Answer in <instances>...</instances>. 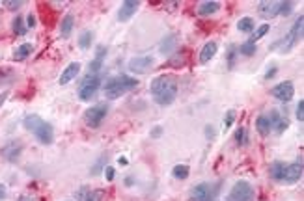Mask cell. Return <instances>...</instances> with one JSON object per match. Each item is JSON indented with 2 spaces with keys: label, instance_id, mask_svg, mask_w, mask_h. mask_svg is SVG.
Segmentation results:
<instances>
[{
  "label": "cell",
  "instance_id": "obj_1",
  "mask_svg": "<svg viewBox=\"0 0 304 201\" xmlns=\"http://www.w3.org/2000/svg\"><path fill=\"white\" fill-rule=\"evenodd\" d=\"M178 89H179V84H178L176 75H161L153 78L149 84L151 97L159 106H170L178 97Z\"/></svg>",
  "mask_w": 304,
  "mask_h": 201
},
{
  "label": "cell",
  "instance_id": "obj_2",
  "mask_svg": "<svg viewBox=\"0 0 304 201\" xmlns=\"http://www.w3.org/2000/svg\"><path fill=\"white\" fill-rule=\"evenodd\" d=\"M24 129L28 133H32L37 138V142L43 145H51L54 142V131L51 127V123H47L43 117H39L37 114H28L24 117Z\"/></svg>",
  "mask_w": 304,
  "mask_h": 201
},
{
  "label": "cell",
  "instance_id": "obj_3",
  "mask_svg": "<svg viewBox=\"0 0 304 201\" xmlns=\"http://www.w3.org/2000/svg\"><path fill=\"white\" fill-rule=\"evenodd\" d=\"M138 86V80L129 75H118V77H110L105 82V97L108 99H118L124 93L135 89Z\"/></svg>",
  "mask_w": 304,
  "mask_h": 201
},
{
  "label": "cell",
  "instance_id": "obj_4",
  "mask_svg": "<svg viewBox=\"0 0 304 201\" xmlns=\"http://www.w3.org/2000/svg\"><path fill=\"white\" fill-rule=\"evenodd\" d=\"M107 114H108V106L105 102H99V104H95V106H91V108L84 112V123L90 129H99L101 123L105 121V117H107Z\"/></svg>",
  "mask_w": 304,
  "mask_h": 201
},
{
  "label": "cell",
  "instance_id": "obj_5",
  "mask_svg": "<svg viewBox=\"0 0 304 201\" xmlns=\"http://www.w3.org/2000/svg\"><path fill=\"white\" fill-rule=\"evenodd\" d=\"M254 186L247 181H237L233 188L230 190L226 201H254Z\"/></svg>",
  "mask_w": 304,
  "mask_h": 201
},
{
  "label": "cell",
  "instance_id": "obj_6",
  "mask_svg": "<svg viewBox=\"0 0 304 201\" xmlns=\"http://www.w3.org/2000/svg\"><path fill=\"white\" fill-rule=\"evenodd\" d=\"M99 86H101V77H99V75H88L79 88L80 100H90L91 97L97 93Z\"/></svg>",
  "mask_w": 304,
  "mask_h": 201
},
{
  "label": "cell",
  "instance_id": "obj_7",
  "mask_svg": "<svg viewBox=\"0 0 304 201\" xmlns=\"http://www.w3.org/2000/svg\"><path fill=\"white\" fill-rule=\"evenodd\" d=\"M218 186L209 184V183H200L196 184L191 192V201H215V194L218 192Z\"/></svg>",
  "mask_w": 304,
  "mask_h": 201
},
{
  "label": "cell",
  "instance_id": "obj_8",
  "mask_svg": "<svg viewBox=\"0 0 304 201\" xmlns=\"http://www.w3.org/2000/svg\"><path fill=\"white\" fill-rule=\"evenodd\" d=\"M24 145L21 140H10V142H6V144L2 145V149H0V156L6 160V162H17L19 160V156L23 153Z\"/></svg>",
  "mask_w": 304,
  "mask_h": 201
},
{
  "label": "cell",
  "instance_id": "obj_9",
  "mask_svg": "<svg viewBox=\"0 0 304 201\" xmlns=\"http://www.w3.org/2000/svg\"><path fill=\"white\" fill-rule=\"evenodd\" d=\"M270 95H272L274 99L282 100V102H289V100L293 99V95H295V86H293L291 80L280 82V84H276L274 88L270 89Z\"/></svg>",
  "mask_w": 304,
  "mask_h": 201
},
{
  "label": "cell",
  "instance_id": "obj_10",
  "mask_svg": "<svg viewBox=\"0 0 304 201\" xmlns=\"http://www.w3.org/2000/svg\"><path fill=\"white\" fill-rule=\"evenodd\" d=\"M303 177V158H297L295 162L287 164L286 166V171H284V177H282V183H287V184H295L299 183Z\"/></svg>",
  "mask_w": 304,
  "mask_h": 201
},
{
  "label": "cell",
  "instance_id": "obj_11",
  "mask_svg": "<svg viewBox=\"0 0 304 201\" xmlns=\"http://www.w3.org/2000/svg\"><path fill=\"white\" fill-rule=\"evenodd\" d=\"M138 8H140V2L138 0H125V2H122L120 10H118V21L120 22L131 21L133 15L138 11Z\"/></svg>",
  "mask_w": 304,
  "mask_h": 201
},
{
  "label": "cell",
  "instance_id": "obj_12",
  "mask_svg": "<svg viewBox=\"0 0 304 201\" xmlns=\"http://www.w3.org/2000/svg\"><path fill=\"white\" fill-rule=\"evenodd\" d=\"M151 66H153V58L151 56H135V58L129 60V69L133 73H138V75L146 73Z\"/></svg>",
  "mask_w": 304,
  "mask_h": 201
},
{
  "label": "cell",
  "instance_id": "obj_13",
  "mask_svg": "<svg viewBox=\"0 0 304 201\" xmlns=\"http://www.w3.org/2000/svg\"><path fill=\"white\" fill-rule=\"evenodd\" d=\"M270 123V129H274L278 134H282L287 127H289V119L286 116H282L278 110H270V114L267 116Z\"/></svg>",
  "mask_w": 304,
  "mask_h": 201
},
{
  "label": "cell",
  "instance_id": "obj_14",
  "mask_svg": "<svg viewBox=\"0 0 304 201\" xmlns=\"http://www.w3.org/2000/svg\"><path fill=\"white\" fill-rule=\"evenodd\" d=\"M176 47H178V35L176 34H168V35L162 37V41L159 45V50H161V54L172 56L174 50H176Z\"/></svg>",
  "mask_w": 304,
  "mask_h": 201
},
{
  "label": "cell",
  "instance_id": "obj_15",
  "mask_svg": "<svg viewBox=\"0 0 304 201\" xmlns=\"http://www.w3.org/2000/svg\"><path fill=\"white\" fill-rule=\"evenodd\" d=\"M80 73V64L79 62H71L64 71H62V75H60V84L62 86H66V84H69L71 80H75L77 78V75Z\"/></svg>",
  "mask_w": 304,
  "mask_h": 201
},
{
  "label": "cell",
  "instance_id": "obj_16",
  "mask_svg": "<svg viewBox=\"0 0 304 201\" xmlns=\"http://www.w3.org/2000/svg\"><path fill=\"white\" fill-rule=\"evenodd\" d=\"M278 6H280V2H259L258 13L261 17H265V19L276 17L278 15Z\"/></svg>",
  "mask_w": 304,
  "mask_h": 201
},
{
  "label": "cell",
  "instance_id": "obj_17",
  "mask_svg": "<svg viewBox=\"0 0 304 201\" xmlns=\"http://www.w3.org/2000/svg\"><path fill=\"white\" fill-rule=\"evenodd\" d=\"M216 50H218L216 41H207L200 50V64H209L216 54Z\"/></svg>",
  "mask_w": 304,
  "mask_h": 201
},
{
  "label": "cell",
  "instance_id": "obj_18",
  "mask_svg": "<svg viewBox=\"0 0 304 201\" xmlns=\"http://www.w3.org/2000/svg\"><path fill=\"white\" fill-rule=\"evenodd\" d=\"M105 54H107V49L105 47H97V54H95V58L90 62V75H97L99 71H101L103 67V62H105Z\"/></svg>",
  "mask_w": 304,
  "mask_h": 201
},
{
  "label": "cell",
  "instance_id": "obj_19",
  "mask_svg": "<svg viewBox=\"0 0 304 201\" xmlns=\"http://www.w3.org/2000/svg\"><path fill=\"white\" fill-rule=\"evenodd\" d=\"M220 10V2H215V0H207V2H202L198 6V15L202 17H207V15H213L216 11Z\"/></svg>",
  "mask_w": 304,
  "mask_h": 201
},
{
  "label": "cell",
  "instance_id": "obj_20",
  "mask_svg": "<svg viewBox=\"0 0 304 201\" xmlns=\"http://www.w3.org/2000/svg\"><path fill=\"white\" fill-rule=\"evenodd\" d=\"M73 26H75V17H73V13H68L62 19V24H60V35L64 39H68L69 35H71V32H73Z\"/></svg>",
  "mask_w": 304,
  "mask_h": 201
},
{
  "label": "cell",
  "instance_id": "obj_21",
  "mask_svg": "<svg viewBox=\"0 0 304 201\" xmlns=\"http://www.w3.org/2000/svg\"><path fill=\"white\" fill-rule=\"evenodd\" d=\"M34 52V47H32V43H23L19 45L17 49H15V52H13V60L15 62H23V60H26L28 56Z\"/></svg>",
  "mask_w": 304,
  "mask_h": 201
},
{
  "label": "cell",
  "instance_id": "obj_22",
  "mask_svg": "<svg viewBox=\"0 0 304 201\" xmlns=\"http://www.w3.org/2000/svg\"><path fill=\"white\" fill-rule=\"evenodd\" d=\"M286 162H282V160H276V162H272L270 164V179H274V181H278L282 183V177H284V171H286Z\"/></svg>",
  "mask_w": 304,
  "mask_h": 201
},
{
  "label": "cell",
  "instance_id": "obj_23",
  "mask_svg": "<svg viewBox=\"0 0 304 201\" xmlns=\"http://www.w3.org/2000/svg\"><path fill=\"white\" fill-rule=\"evenodd\" d=\"M303 28H304V15H301V17H297V21L293 22L291 30H289V35H291L297 43H299V39H303Z\"/></svg>",
  "mask_w": 304,
  "mask_h": 201
},
{
  "label": "cell",
  "instance_id": "obj_24",
  "mask_svg": "<svg viewBox=\"0 0 304 201\" xmlns=\"http://www.w3.org/2000/svg\"><path fill=\"white\" fill-rule=\"evenodd\" d=\"M256 129H258V133L261 134V136H269V133L272 131V129H270L269 117H267V116H259L258 119H256Z\"/></svg>",
  "mask_w": 304,
  "mask_h": 201
},
{
  "label": "cell",
  "instance_id": "obj_25",
  "mask_svg": "<svg viewBox=\"0 0 304 201\" xmlns=\"http://www.w3.org/2000/svg\"><path fill=\"white\" fill-rule=\"evenodd\" d=\"M254 26H256V22H254L252 17H243L241 21L237 22V30H239V32H243V34L254 32Z\"/></svg>",
  "mask_w": 304,
  "mask_h": 201
},
{
  "label": "cell",
  "instance_id": "obj_26",
  "mask_svg": "<svg viewBox=\"0 0 304 201\" xmlns=\"http://www.w3.org/2000/svg\"><path fill=\"white\" fill-rule=\"evenodd\" d=\"M189 173H191V168L187 166V164H178V166H174V169H172V175L178 179V181H185V179L189 177Z\"/></svg>",
  "mask_w": 304,
  "mask_h": 201
},
{
  "label": "cell",
  "instance_id": "obj_27",
  "mask_svg": "<svg viewBox=\"0 0 304 201\" xmlns=\"http://www.w3.org/2000/svg\"><path fill=\"white\" fill-rule=\"evenodd\" d=\"M12 30L15 35H24V34H26V24H24V21L19 15L12 21Z\"/></svg>",
  "mask_w": 304,
  "mask_h": 201
},
{
  "label": "cell",
  "instance_id": "obj_28",
  "mask_svg": "<svg viewBox=\"0 0 304 201\" xmlns=\"http://www.w3.org/2000/svg\"><path fill=\"white\" fill-rule=\"evenodd\" d=\"M269 30H270V26H269V24H267V22H265V24H261L259 28H256V32L252 34V37H250L248 41H250V43H256L258 39H261V37H265V35L269 34Z\"/></svg>",
  "mask_w": 304,
  "mask_h": 201
},
{
  "label": "cell",
  "instance_id": "obj_29",
  "mask_svg": "<svg viewBox=\"0 0 304 201\" xmlns=\"http://www.w3.org/2000/svg\"><path fill=\"white\" fill-rule=\"evenodd\" d=\"M91 39H93V34L90 30H84V32L80 34L79 37V47L82 50H86V49H90L91 47Z\"/></svg>",
  "mask_w": 304,
  "mask_h": 201
},
{
  "label": "cell",
  "instance_id": "obj_30",
  "mask_svg": "<svg viewBox=\"0 0 304 201\" xmlns=\"http://www.w3.org/2000/svg\"><path fill=\"white\" fill-rule=\"evenodd\" d=\"M237 50H239V54H243V56H254L256 52H258V47H256V43L245 41V43L241 45Z\"/></svg>",
  "mask_w": 304,
  "mask_h": 201
},
{
  "label": "cell",
  "instance_id": "obj_31",
  "mask_svg": "<svg viewBox=\"0 0 304 201\" xmlns=\"http://www.w3.org/2000/svg\"><path fill=\"white\" fill-rule=\"evenodd\" d=\"M2 6L6 8V10H10V11H17V10H21L24 6V2L23 0H4L2 2Z\"/></svg>",
  "mask_w": 304,
  "mask_h": 201
},
{
  "label": "cell",
  "instance_id": "obj_32",
  "mask_svg": "<svg viewBox=\"0 0 304 201\" xmlns=\"http://www.w3.org/2000/svg\"><path fill=\"white\" fill-rule=\"evenodd\" d=\"M235 142H237V145H247L248 136H247V129H245V127H239L235 131Z\"/></svg>",
  "mask_w": 304,
  "mask_h": 201
},
{
  "label": "cell",
  "instance_id": "obj_33",
  "mask_svg": "<svg viewBox=\"0 0 304 201\" xmlns=\"http://www.w3.org/2000/svg\"><path fill=\"white\" fill-rule=\"evenodd\" d=\"M103 198H105V192L103 190H90L86 194L84 201H103Z\"/></svg>",
  "mask_w": 304,
  "mask_h": 201
},
{
  "label": "cell",
  "instance_id": "obj_34",
  "mask_svg": "<svg viewBox=\"0 0 304 201\" xmlns=\"http://www.w3.org/2000/svg\"><path fill=\"white\" fill-rule=\"evenodd\" d=\"M293 2H280V6H278V15H284V17H287L289 13L293 11Z\"/></svg>",
  "mask_w": 304,
  "mask_h": 201
},
{
  "label": "cell",
  "instance_id": "obj_35",
  "mask_svg": "<svg viewBox=\"0 0 304 201\" xmlns=\"http://www.w3.org/2000/svg\"><path fill=\"white\" fill-rule=\"evenodd\" d=\"M235 56H237V47L235 45H230V49H228V66H230V69L235 64Z\"/></svg>",
  "mask_w": 304,
  "mask_h": 201
},
{
  "label": "cell",
  "instance_id": "obj_36",
  "mask_svg": "<svg viewBox=\"0 0 304 201\" xmlns=\"http://www.w3.org/2000/svg\"><path fill=\"white\" fill-rule=\"evenodd\" d=\"M235 121V110H228L226 112V117H224V127L226 129H230L232 125Z\"/></svg>",
  "mask_w": 304,
  "mask_h": 201
},
{
  "label": "cell",
  "instance_id": "obj_37",
  "mask_svg": "<svg viewBox=\"0 0 304 201\" xmlns=\"http://www.w3.org/2000/svg\"><path fill=\"white\" fill-rule=\"evenodd\" d=\"M185 54H187L185 50H183V54H181V50H179V52L176 54V58H172L170 64H172V66H183V64H185Z\"/></svg>",
  "mask_w": 304,
  "mask_h": 201
},
{
  "label": "cell",
  "instance_id": "obj_38",
  "mask_svg": "<svg viewBox=\"0 0 304 201\" xmlns=\"http://www.w3.org/2000/svg\"><path fill=\"white\" fill-rule=\"evenodd\" d=\"M295 116H297V119L303 123L304 121V100L301 99L299 100V104H297V112H295Z\"/></svg>",
  "mask_w": 304,
  "mask_h": 201
},
{
  "label": "cell",
  "instance_id": "obj_39",
  "mask_svg": "<svg viewBox=\"0 0 304 201\" xmlns=\"http://www.w3.org/2000/svg\"><path fill=\"white\" fill-rule=\"evenodd\" d=\"M103 171H105V177H107V181H110V183H112L114 177H116V171H114V168L112 166H107L105 169H103Z\"/></svg>",
  "mask_w": 304,
  "mask_h": 201
},
{
  "label": "cell",
  "instance_id": "obj_40",
  "mask_svg": "<svg viewBox=\"0 0 304 201\" xmlns=\"http://www.w3.org/2000/svg\"><path fill=\"white\" fill-rule=\"evenodd\" d=\"M103 162H105V156H101V158H99V160H97V164H95V166L91 168V175H97V173H99V171H101L103 169Z\"/></svg>",
  "mask_w": 304,
  "mask_h": 201
},
{
  "label": "cell",
  "instance_id": "obj_41",
  "mask_svg": "<svg viewBox=\"0 0 304 201\" xmlns=\"http://www.w3.org/2000/svg\"><path fill=\"white\" fill-rule=\"evenodd\" d=\"M24 24H26V28H34L36 24H37V21H36V15H34V13H30V15L26 17V22H24Z\"/></svg>",
  "mask_w": 304,
  "mask_h": 201
},
{
  "label": "cell",
  "instance_id": "obj_42",
  "mask_svg": "<svg viewBox=\"0 0 304 201\" xmlns=\"http://www.w3.org/2000/svg\"><path fill=\"white\" fill-rule=\"evenodd\" d=\"M215 136H216V133H215L213 125H207V127H205V138H207V140H213Z\"/></svg>",
  "mask_w": 304,
  "mask_h": 201
},
{
  "label": "cell",
  "instance_id": "obj_43",
  "mask_svg": "<svg viewBox=\"0 0 304 201\" xmlns=\"http://www.w3.org/2000/svg\"><path fill=\"white\" fill-rule=\"evenodd\" d=\"M90 190L88 188H80V192L77 194V201H84V198H86V194H88Z\"/></svg>",
  "mask_w": 304,
  "mask_h": 201
},
{
  "label": "cell",
  "instance_id": "obj_44",
  "mask_svg": "<svg viewBox=\"0 0 304 201\" xmlns=\"http://www.w3.org/2000/svg\"><path fill=\"white\" fill-rule=\"evenodd\" d=\"M274 75H276V67H270L269 71L265 73V80H270V78L274 77Z\"/></svg>",
  "mask_w": 304,
  "mask_h": 201
},
{
  "label": "cell",
  "instance_id": "obj_45",
  "mask_svg": "<svg viewBox=\"0 0 304 201\" xmlns=\"http://www.w3.org/2000/svg\"><path fill=\"white\" fill-rule=\"evenodd\" d=\"M162 134V127H155L153 131H151V138H159Z\"/></svg>",
  "mask_w": 304,
  "mask_h": 201
},
{
  "label": "cell",
  "instance_id": "obj_46",
  "mask_svg": "<svg viewBox=\"0 0 304 201\" xmlns=\"http://www.w3.org/2000/svg\"><path fill=\"white\" fill-rule=\"evenodd\" d=\"M8 95H10V91H8V89H6V91H2V93H0V106H2V104H4V102H6V99H8Z\"/></svg>",
  "mask_w": 304,
  "mask_h": 201
},
{
  "label": "cell",
  "instance_id": "obj_47",
  "mask_svg": "<svg viewBox=\"0 0 304 201\" xmlns=\"http://www.w3.org/2000/svg\"><path fill=\"white\" fill-rule=\"evenodd\" d=\"M6 194H8V190H6V186L4 184H0V201L6 198Z\"/></svg>",
  "mask_w": 304,
  "mask_h": 201
},
{
  "label": "cell",
  "instance_id": "obj_48",
  "mask_svg": "<svg viewBox=\"0 0 304 201\" xmlns=\"http://www.w3.org/2000/svg\"><path fill=\"white\" fill-rule=\"evenodd\" d=\"M17 201H34V200H32V196H26V194H23V196H19V198H17Z\"/></svg>",
  "mask_w": 304,
  "mask_h": 201
},
{
  "label": "cell",
  "instance_id": "obj_49",
  "mask_svg": "<svg viewBox=\"0 0 304 201\" xmlns=\"http://www.w3.org/2000/svg\"><path fill=\"white\" fill-rule=\"evenodd\" d=\"M118 162H120V166H127V164H129V160H127L125 156H120V158H118Z\"/></svg>",
  "mask_w": 304,
  "mask_h": 201
},
{
  "label": "cell",
  "instance_id": "obj_50",
  "mask_svg": "<svg viewBox=\"0 0 304 201\" xmlns=\"http://www.w3.org/2000/svg\"><path fill=\"white\" fill-rule=\"evenodd\" d=\"M125 184H127V186H133V184H135V179L127 177V179H125Z\"/></svg>",
  "mask_w": 304,
  "mask_h": 201
},
{
  "label": "cell",
  "instance_id": "obj_51",
  "mask_svg": "<svg viewBox=\"0 0 304 201\" xmlns=\"http://www.w3.org/2000/svg\"><path fill=\"white\" fill-rule=\"evenodd\" d=\"M68 201H73V200H68Z\"/></svg>",
  "mask_w": 304,
  "mask_h": 201
}]
</instances>
